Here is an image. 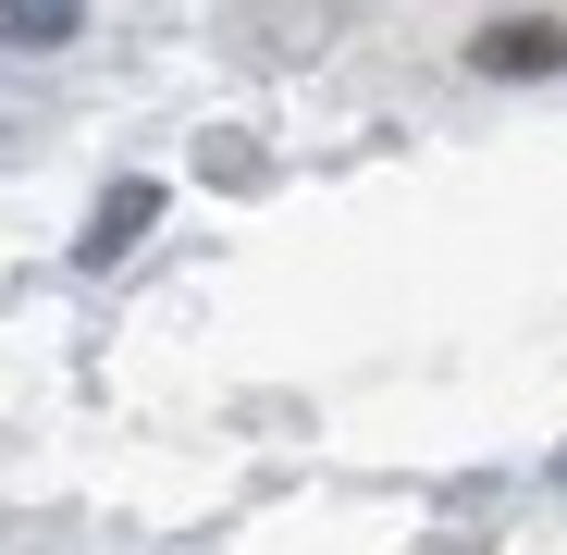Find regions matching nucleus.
<instances>
[{
  "label": "nucleus",
  "mask_w": 567,
  "mask_h": 555,
  "mask_svg": "<svg viewBox=\"0 0 567 555\" xmlns=\"http://www.w3.org/2000/svg\"><path fill=\"white\" fill-rule=\"evenodd\" d=\"M468 74H482V86L567 74V13H482V25H468Z\"/></svg>",
  "instance_id": "f257e3e1"
}]
</instances>
